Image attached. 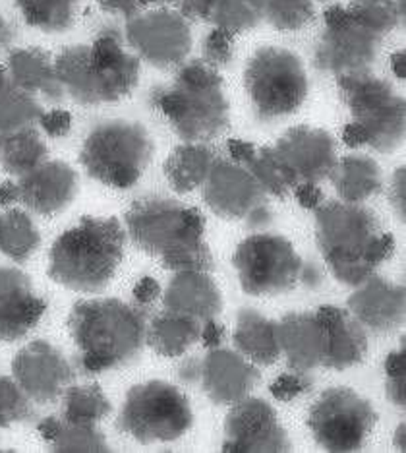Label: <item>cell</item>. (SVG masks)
I'll use <instances>...</instances> for the list:
<instances>
[{"label": "cell", "instance_id": "cell-29", "mask_svg": "<svg viewBox=\"0 0 406 453\" xmlns=\"http://www.w3.org/2000/svg\"><path fill=\"white\" fill-rule=\"evenodd\" d=\"M329 179L333 180V187H335L341 200L350 203H364L383 187L379 165L376 159L362 156V153L337 159Z\"/></svg>", "mask_w": 406, "mask_h": 453}, {"label": "cell", "instance_id": "cell-2", "mask_svg": "<svg viewBox=\"0 0 406 453\" xmlns=\"http://www.w3.org/2000/svg\"><path fill=\"white\" fill-rule=\"evenodd\" d=\"M316 241L335 280L356 287L395 252L391 233L362 203L324 202L316 213Z\"/></svg>", "mask_w": 406, "mask_h": 453}, {"label": "cell", "instance_id": "cell-27", "mask_svg": "<svg viewBox=\"0 0 406 453\" xmlns=\"http://www.w3.org/2000/svg\"><path fill=\"white\" fill-rule=\"evenodd\" d=\"M6 70L10 81L29 96H41L55 103L66 97L57 78L55 63L43 49H16L8 57Z\"/></svg>", "mask_w": 406, "mask_h": 453}, {"label": "cell", "instance_id": "cell-10", "mask_svg": "<svg viewBox=\"0 0 406 453\" xmlns=\"http://www.w3.org/2000/svg\"><path fill=\"white\" fill-rule=\"evenodd\" d=\"M244 86L259 120L293 115L306 101L310 88L298 55L271 45L257 49L248 60Z\"/></svg>", "mask_w": 406, "mask_h": 453}, {"label": "cell", "instance_id": "cell-58", "mask_svg": "<svg viewBox=\"0 0 406 453\" xmlns=\"http://www.w3.org/2000/svg\"><path fill=\"white\" fill-rule=\"evenodd\" d=\"M397 448L401 449V451H404V425L402 426H399V430H397Z\"/></svg>", "mask_w": 406, "mask_h": 453}, {"label": "cell", "instance_id": "cell-55", "mask_svg": "<svg viewBox=\"0 0 406 453\" xmlns=\"http://www.w3.org/2000/svg\"><path fill=\"white\" fill-rule=\"evenodd\" d=\"M300 283H304L306 287H310V289H318L321 285V272L314 264H304V272H302Z\"/></svg>", "mask_w": 406, "mask_h": 453}, {"label": "cell", "instance_id": "cell-18", "mask_svg": "<svg viewBox=\"0 0 406 453\" xmlns=\"http://www.w3.org/2000/svg\"><path fill=\"white\" fill-rule=\"evenodd\" d=\"M277 156L283 159L296 182L319 184L331 177L337 165L335 140L321 128L295 127L273 146Z\"/></svg>", "mask_w": 406, "mask_h": 453}, {"label": "cell", "instance_id": "cell-38", "mask_svg": "<svg viewBox=\"0 0 406 453\" xmlns=\"http://www.w3.org/2000/svg\"><path fill=\"white\" fill-rule=\"evenodd\" d=\"M246 169L252 173V177L265 194L279 200L288 198V194H293L298 184L295 174L288 171L283 159L277 156L273 146L256 150V156L249 159Z\"/></svg>", "mask_w": 406, "mask_h": 453}, {"label": "cell", "instance_id": "cell-50", "mask_svg": "<svg viewBox=\"0 0 406 453\" xmlns=\"http://www.w3.org/2000/svg\"><path fill=\"white\" fill-rule=\"evenodd\" d=\"M391 203L395 211H397L399 219L404 223V167L397 169L395 173V179L391 184Z\"/></svg>", "mask_w": 406, "mask_h": 453}, {"label": "cell", "instance_id": "cell-45", "mask_svg": "<svg viewBox=\"0 0 406 453\" xmlns=\"http://www.w3.org/2000/svg\"><path fill=\"white\" fill-rule=\"evenodd\" d=\"M97 3L103 10H105V12L130 18L151 4H166V3H176V0H97Z\"/></svg>", "mask_w": 406, "mask_h": 453}, {"label": "cell", "instance_id": "cell-36", "mask_svg": "<svg viewBox=\"0 0 406 453\" xmlns=\"http://www.w3.org/2000/svg\"><path fill=\"white\" fill-rule=\"evenodd\" d=\"M26 24L45 34H62L74 26L78 0H14Z\"/></svg>", "mask_w": 406, "mask_h": 453}, {"label": "cell", "instance_id": "cell-34", "mask_svg": "<svg viewBox=\"0 0 406 453\" xmlns=\"http://www.w3.org/2000/svg\"><path fill=\"white\" fill-rule=\"evenodd\" d=\"M41 244V234L34 219L22 210L0 215V250L16 264L27 262Z\"/></svg>", "mask_w": 406, "mask_h": 453}, {"label": "cell", "instance_id": "cell-31", "mask_svg": "<svg viewBox=\"0 0 406 453\" xmlns=\"http://www.w3.org/2000/svg\"><path fill=\"white\" fill-rule=\"evenodd\" d=\"M217 161L215 151L202 142H186L176 148L165 163V177L172 190L188 194L203 187V182Z\"/></svg>", "mask_w": 406, "mask_h": 453}, {"label": "cell", "instance_id": "cell-11", "mask_svg": "<svg viewBox=\"0 0 406 453\" xmlns=\"http://www.w3.org/2000/svg\"><path fill=\"white\" fill-rule=\"evenodd\" d=\"M242 291L252 296H277L293 291L302 281L304 260L283 234L254 233L233 256Z\"/></svg>", "mask_w": 406, "mask_h": 453}, {"label": "cell", "instance_id": "cell-37", "mask_svg": "<svg viewBox=\"0 0 406 453\" xmlns=\"http://www.w3.org/2000/svg\"><path fill=\"white\" fill-rule=\"evenodd\" d=\"M62 415L66 422L78 425H99L111 413V403L103 389L96 384L89 386H68L62 394Z\"/></svg>", "mask_w": 406, "mask_h": 453}, {"label": "cell", "instance_id": "cell-5", "mask_svg": "<svg viewBox=\"0 0 406 453\" xmlns=\"http://www.w3.org/2000/svg\"><path fill=\"white\" fill-rule=\"evenodd\" d=\"M126 231L117 218L86 215L55 241L49 252V277L78 293H101L124 258Z\"/></svg>", "mask_w": 406, "mask_h": 453}, {"label": "cell", "instance_id": "cell-15", "mask_svg": "<svg viewBox=\"0 0 406 453\" xmlns=\"http://www.w3.org/2000/svg\"><path fill=\"white\" fill-rule=\"evenodd\" d=\"M128 45L155 68L184 65L192 49L190 24L176 10H151L128 18L124 29Z\"/></svg>", "mask_w": 406, "mask_h": 453}, {"label": "cell", "instance_id": "cell-9", "mask_svg": "<svg viewBox=\"0 0 406 453\" xmlns=\"http://www.w3.org/2000/svg\"><path fill=\"white\" fill-rule=\"evenodd\" d=\"M194 413L180 388L163 380L134 386L124 399L117 426L140 444L174 441L192 428Z\"/></svg>", "mask_w": 406, "mask_h": 453}, {"label": "cell", "instance_id": "cell-28", "mask_svg": "<svg viewBox=\"0 0 406 453\" xmlns=\"http://www.w3.org/2000/svg\"><path fill=\"white\" fill-rule=\"evenodd\" d=\"M234 345L238 353L256 366L277 363L280 357L277 322L269 320L254 308H242L236 318Z\"/></svg>", "mask_w": 406, "mask_h": 453}, {"label": "cell", "instance_id": "cell-4", "mask_svg": "<svg viewBox=\"0 0 406 453\" xmlns=\"http://www.w3.org/2000/svg\"><path fill=\"white\" fill-rule=\"evenodd\" d=\"M55 72L66 97L80 105H103L128 97L138 86L142 68L119 34L103 32L91 43L62 50Z\"/></svg>", "mask_w": 406, "mask_h": 453}, {"label": "cell", "instance_id": "cell-23", "mask_svg": "<svg viewBox=\"0 0 406 453\" xmlns=\"http://www.w3.org/2000/svg\"><path fill=\"white\" fill-rule=\"evenodd\" d=\"M280 355L287 357L290 370L311 372L324 366L327 353L326 326L318 312H293L277 322Z\"/></svg>", "mask_w": 406, "mask_h": 453}, {"label": "cell", "instance_id": "cell-26", "mask_svg": "<svg viewBox=\"0 0 406 453\" xmlns=\"http://www.w3.org/2000/svg\"><path fill=\"white\" fill-rule=\"evenodd\" d=\"M186 19H202L231 34L254 29L264 19V0H176Z\"/></svg>", "mask_w": 406, "mask_h": 453}, {"label": "cell", "instance_id": "cell-19", "mask_svg": "<svg viewBox=\"0 0 406 453\" xmlns=\"http://www.w3.org/2000/svg\"><path fill=\"white\" fill-rule=\"evenodd\" d=\"M47 304L18 267H0V342L16 343L34 329Z\"/></svg>", "mask_w": 406, "mask_h": 453}, {"label": "cell", "instance_id": "cell-22", "mask_svg": "<svg viewBox=\"0 0 406 453\" xmlns=\"http://www.w3.org/2000/svg\"><path fill=\"white\" fill-rule=\"evenodd\" d=\"M349 298V312L373 334H389L404 324V285L373 273Z\"/></svg>", "mask_w": 406, "mask_h": 453}, {"label": "cell", "instance_id": "cell-35", "mask_svg": "<svg viewBox=\"0 0 406 453\" xmlns=\"http://www.w3.org/2000/svg\"><path fill=\"white\" fill-rule=\"evenodd\" d=\"M47 159L49 148L39 136L37 128L0 140V167L14 177H22V174L34 171Z\"/></svg>", "mask_w": 406, "mask_h": 453}, {"label": "cell", "instance_id": "cell-57", "mask_svg": "<svg viewBox=\"0 0 406 453\" xmlns=\"http://www.w3.org/2000/svg\"><path fill=\"white\" fill-rule=\"evenodd\" d=\"M12 27H10V24L6 22V19L0 16V53H4V50L10 47V43H12Z\"/></svg>", "mask_w": 406, "mask_h": 453}, {"label": "cell", "instance_id": "cell-12", "mask_svg": "<svg viewBox=\"0 0 406 453\" xmlns=\"http://www.w3.org/2000/svg\"><path fill=\"white\" fill-rule=\"evenodd\" d=\"M376 422V409L350 388L326 389L308 413L311 436L331 453L362 449Z\"/></svg>", "mask_w": 406, "mask_h": 453}, {"label": "cell", "instance_id": "cell-32", "mask_svg": "<svg viewBox=\"0 0 406 453\" xmlns=\"http://www.w3.org/2000/svg\"><path fill=\"white\" fill-rule=\"evenodd\" d=\"M41 438L60 453H103L109 444L97 425H78L60 417H47L37 425Z\"/></svg>", "mask_w": 406, "mask_h": 453}, {"label": "cell", "instance_id": "cell-13", "mask_svg": "<svg viewBox=\"0 0 406 453\" xmlns=\"http://www.w3.org/2000/svg\"><path fill=\"white\" fill-rule=\"evenodd\" d=\"M203 198L218 218L244 221L252 231H264L273 218L262 187L234 161H215L203 182Z\"/></svg>", "mask_w": 406, "mask_h": 453}, {"label": "cell", "instance_id": "cell-6", "mask_svg": "<svg viewBox=\"0 0 406 453\" xmlns=\"http://www.w3.org/2000/svg\"><path fill=\"white\" fill-rule=\"evenodd\" d=\"M153 105L184 142H211L231 125L223 78L203 60L184 65L169 88L153 94Z\"/></svg>", "mask_w": 406, "mask_h": 453}, {"label": "cell", "instance_id": "cell-47", "mask_svg": "<svg viewBox=\"0 0 406 453\" xmlns=\"http://www.w3.org/2000/svg\"><path fill=\"white\" fill-rule=\"evenodd\" d=\"M159 295H161V285L149 275L142 277V280L134 287V298L140 306L153 304L159 298Z\"/></svg>", "mask_w": 406, "mask_h": 453}, {"label": "cell", "instance_id": "cell-25", "mask_svg": "<svg viewBox=\"0 0 406 453\" xmlns=\"http://www.w3.org/2000/svg\"><path fill=\"white\" fill-rule=\"evenodd\" d=\"M163 303L166 311L200 322L213 320L223 311V295L210 272H176L166 287Z\"/></svg>", "mask_w": 406, "mask_h": 453}, {"label": "cell", "instance_id": "cell-39", "mask_svg": "<svg viewBox=\"0 0 406 453\" xmlns=\"http://www.w3.org/2000/svg\"><path fill=\"white\" fill-rule=\"evenodd\" d=\"M347 12L358 26L379 37L389 35L401 24L395 0H350Z\"/></svg>", "mask_w": 406, "mask_h": 453}, {"label": "cell", "instance_id": "cell-56", "mask_svg": "<svg viewBox=\"0 0 406 453\" xmlns=\"http://www.w3.org/2000/svg\"><path fill=\"white\" fill-rule=\"evenodd\" d=\"M391 68L395 72V76H397L399 80H402V81L406 80V53L404 50H397V53L391 57Z\"/></svg>", "mask_w": 406, "mask_h": 453}, {"label": "cell", "instance_id": "cell-30", "mask_svg": "<svg viewBox=\"0 0 406 453\" xmlns=\"http://www.w3.org/2000/svg\"><path fill=\"white\" fill-rule=\"evenodd\" d=\"M203 322L195 318L184 316L172 311L157 314L148 326V337L145 342L157 355L166 358L182 357L188 349L200 342Z\"/></svg>", "mask_w": 406, "mask_h": 453}, {"label": "cell", "instance_id": "cell-8", "mask_svg": "<svg viewBox=\"0 0 406 453\" xmlns=\"http://www.w3.org/2000/svg\"><path fill=\"white\" fill-rule=\"evenodd\" d=\"M339 94L349 107L352 122L366 134V146L391 153L404 142L406 103L387 80L372 72H354L337 78Z\"/></svg>", "mask_w": 406, "mask_h": 453}, {"label": "cell", "instance_id": "cell-54", "mask_svg": "<svg viewBox=\"0 0 406 453\" xmlns=\"http://www.w3.org/2000/svg\"><path fill=\"white\" fill-rule=\"evenodd\" d=\"M18 202V187L12 180H3L0 182V208H6V205H12Z\"/></svg>", "mask_w": 406, "mask_h": 453}, {"label": "cell", "instance_id": "cell-49", "mask_svg": "<svg viewBox=\"0 0 406 453\" xmlns=\"http://www.w3.org/2000/svg\"><path fill=\"white\" fill-rule=\"evenodd\" d=\"M256 146L254 143L249 142H244V140H228V156L233 157L234 163L238 165H246L249 163V159H252L256 156Z\"/></svg>", "mask_w": 406, "mask_h": 453}, {"label": "cell", "instance_id": "cell-7", "mask_svg": "<svg viewBox=\"0 0 406 453\" xmlns=\"http://www.w3.org/2000/svg\"><path fill=\"white\" fill-rule=\"evenodd\" d=\"M153 156V142L143 125L112 119L93 127L83 140L80 163L91 179L128 190L142 179Z\"/></svg>", "mask_w": 406, "mask_h": 453}, {"label": "cell", "instance_id": "cell-24", "mask_svg": "<svg viewBox=\"0 0 406 453\" xmlns=\"http://www.w3.org/2000/svg\"><path fill=\"white\" fill-rule=\"evenodd\" d=\"M319 320L326 326L327 353L324 366L347 370L360 365L368 353V334L356 318L339 306L318 308Z\"/></svg>", "mask_w": 406, "mask_h": 453}, {"label": "cell", "instance_id": "cell-21", "mask_svg": "<svg viewBox=\"0 0 406 453\" xmlns=\"http://www.w3.org/2000/svg\"><path fill=\"white\" fill-rule=\"evenodd\" d=\"M202 389L215 405H234L249 395L259 382V370L238 351L211 349L202 358Z\"/></svg>", "mask_w": 406, "mask_h": 453}, {"label": "cell", "instance_id": "cell-40", "mask_svg": "<svg viewBox=\"0 0 406 453\" xmlns=\"http://www.w3.org/2000/svg\"><path fill=\"white\" fill-rule=\"evenodd\" d=\"M314 14L311 0H264V18L279 32H298Z\"/></svg>", "mask_w": 406, "mask_h": 453}, {"label": "cell", "instance_id": "cell-43", "mask_svg": "<svg viewBox=\"0 0 406 453\" xmlns=\"http://www.w3.org/2000/svg\"><path fill=\"white\" fill-rule=\"evenodd\" d=\"M314 386V380L308 376V372H296V370H290V372L280 374L273 380V384L269 386L271 395L277 401H293L300 395L308 394V391Z\"/></svg>", "mask_w": 406, "mask_h": 453}, {"label": "cell", "instance_id": "cell-17", "mask_svg": "<svg viewBox=\"0 0 406 453\" xmlns=\"http://www.w3.org/2000/svg\"><path fill=\"white\" fill-rule=\"evenodd\" d=\"M12 374L37 405L57 403L74 380V370L66 357L45 339H35L19 349L12 360Z\"/></svg>", "mask_w": 406, "mask_h": 453}, {"label": "cell", "instance_id": "cell-20", "mask_svg": "<svg viewBox=\"0 0 406 453\" xmlns=\"http://www.w3.org/2000/svg\"><path fill=\"white\" fill-rule=\"evenodd\" d=\"M18 202L39 215H57L74 202L78 173L65 161H43L18 177Z\"/></svg>", "mask_w": 406, "mask_h": 453}, {"label": "cell", "instance_id": "cell-16", "mask_svg": "<svg viewBox=\"0 0 406 453\" xmlns=\"http://www.w3.org/2000/svg\"><path fill=\"white\" fill-rule=\"evenodd\" d=\"M225 453L290 451L287 430L267 401L246 397L233 405L225 420Z\"/></svg>", "mask_w": 406, "mask_h": 453}, {"label": "cell", "instance_id": "cell-41", "mask_svg": "<svg viewBox=\"0 0 406 453\" xmlns=\"http://www.w3.org/2000/svg\"><path fill=\"white\" fill-rule=\"evenodd\" d=\"M35 417V407L14 378H0V426H12Z\"/></svg>", "mask_w": 406, "mask_h": 453}, {"label": "cell", "instance_id": "cell-3", "mask_svg": "<svg viewBox=\"0 0 406 453\" xmlns=\"http://www.w3.org/2000/svg\"><path fill=\"white\" fill-rule=\"evenodd\" d=\"M68 329L83 374H103L138 358L148 337V322L140 306L119 298H91L74 304Z\"/></svg>", "mask_w": 406, "mask_h": 453}, {"label": "cell", "instance_id": "cell-52", "mask_svg": "<svg viewBox=\"0 0 406 453\" xmlns=\"http://www.w3.org/2000/svg\"><path fill=\"white\" fill-rule=\"evenodd\" d=\"M342 142H345L349 148L366 146V134H364V130L356 122H350V125H347V128L342 130Z\"/></svg>", "mask_w": 406, "mask_h": 453}, {"label": "cell", "instance_id": "cell-44", "mask_svg": "<svg viewBox=\"0 0 406 453\" xmlns=\"http://www.w3.org/2000/svg\"><path fill=\"white\" fill-rule=\"evenodd\" d=\"M39 125L43 128V132L50 138H62L66 136L72 128V115L65 109H53L41 115Z\"/></svg>", "mask_w": 406, "mask_h": 453}, {"label": "cell", "instance_id": "cell-33", "mask_svg": "<svg viewBox=\"0 0 406 453\" xmlns=\"http://www.w3.org/2000/svg\"><path fill=\"white\" fill-rule=\"evenodd\" d=\"M43 107L39 101L8 81L0 88V140L37 128Z\"/></svg>", "mask_w": 406, "mask_h": 453}, {"label": "cell", "instance_id": "cell-48", "mask_svg": "<svg viewBox=\"0 0 406 453\" xmlns=\"http://www.w3.org/2000/svg\"><path fill=\"white\" fill-rule=\"evenodd\" d=\"M225 339V327L213 320H207L203 322L202 326V335H200V342L205 349H217L218 345H221V342Z\"/></svg>", "mask_w": 406, "mask_h": 453}, {"label": "cell", "instance_id": "cell-46", "mask_svg": "<svg viewBox=\"0 0 406 453\" xmlns=\"http://www.w3.org/2000/svg\"><path fill=\"white\" fill-rule=\"evenodd\" d=\"M293 192L296 196L298 203L304 210H318L326 198V194L319 188V184H314V182H300L296 184V188Z\"/></svg>", "mask_w": 406, "mask_h": 453}, {"label": "cell", "instance_id": "cell-53", "mask_svg": "<svg viewBox=\"0 0 406 453\" xmlns=\"http://www.w3.org/2000/svg\"><path fill=\"white\" fill-rule=\"evenodd\" d=\"M200 368H202V358H190L180 366L179 378L184 384H195L200 380Z\"/></svg>", "mask_w": 406, "mask_h": 453}, {"label": "cell", "instance_id": "cell-59", "mask_svg": "<svg viewBox=\"0 0 406 453\" xmlns=\"http://www.w3.org/2000/svg\"><path fill=\"white\" fill-rule=\"evenodd\" d=\"M6 81H8V70H6V66L0 65V88H3Z\"/></svg>", "mask_w": 406, "mask_h": 453}, {"label": "cell", "instance_id": "cell-14", "mask_svg": "<svg viewBox=\"0 0 406 453\" xmlns=\"http://www.w3.org/2000/svg\"><path fill=\"white\" fill-rule=\"evenodd\" d=\"M324 18L326 29L314 53L316 68L337 78L368 72L379 55L383 37L354 22L345 6L327 8Z\"/></svg>", "mask_w": 406, "mask_h": 453}, {"label": "cell", "instance_id": "cell-51", "mask_svg": "<svg viewBox=\"0 0 406 453\" xmlns=\"http://www.w3.org/2000/svg\"><path fill=\"white\" fill-rule=\"evenodd\" d=\"M385 374L387 378H406V355H404V343L402 349L395 353H389L385 358Z\"/></svg>", "mask_w": 406, "mask_h": 453}, {"label": "cell", "instance_id": "cell-42", "mask_svg": "<svg viewBox=\"0 0 406 453\" xmlns=\"http://www.w3.org/2000/svg\"><path fill=\"white\" fill-rule=\"evenodd\" d=\"M234 57V34L213 27L203 43V63L218 70L228 66Z\"/></svg>", "mask_w": 406, "mask_h": 453}, {"label": "cell", "instance_id": "cell-1", "mask_svg": "<svg viewBox=\"0 0 406 453\" xmlns=\"http://www.w3.org/2000/svg\"><path fill=\"white\" fill-rule=\"evenodd\" d=\"M126 233L145 254L172 272H211L213 256L207 246L203 215L179 200L145 196L126 213Z\"/></svg>", "mask_w": 406, "mask_h": 453}]
</instances>
